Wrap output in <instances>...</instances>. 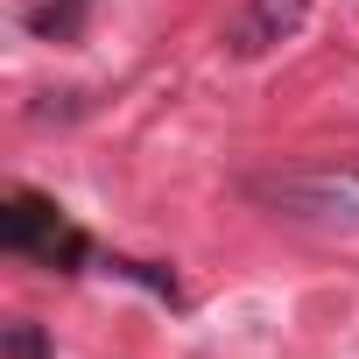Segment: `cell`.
I'll list each match as a JSON object with an SVG mask.
<instances>
[{
    "label": "cell",
    "instance_id": "1",
    "mask_svg": "<svg viewBox=\"0 0 359 359\" xmlns=\"http://www.w3.org/2000/svg\"><path fill=\"white\" fill-rule=\"evenodd\" d=\"M0 247H8V254H36V261H50V268L85 254V240L57 219V205H43V198H29V191H15L8 212H0Z\"/></svg>",
    "mask_w": 359,
    "mask_h": 359
},
{
    "label": "cell",
    "instance_id": "2",
    "mask_svg": "<svg viewBox=\"0 0 359 359\" xmlns=\"http://www.w3.org/2000/svg\"><path fill=\"white\" fill-rule=\"evenodd\" d=\"M303 22H310V0H247L240 50H268V43H289Z\"/></svg>",
    "mask_w": 359,
    "mask_h": 359
},
{
    "label": "cell",
    "instance_id": "3",
    "mask_svg": "<svg viewBox=\"0 0 359 359\" xmlns=\"http://www.w3.org/2000/svg\"><path fill=\"white\" fill-rule=\"evenodd\" d=\"M85 8H92V0H36V8H29V29H36L43 43H71V36L85 29Z\"/></svg>",
    "mask_w": 359,
    "mask_h": 359
},
{
    "label": "cell",
    "instance_id": "4",
    "mask_svg": "<svg viewBox=\"0 0 359 359\" xmlns=\"http://www.w3.org/2000/svg\"><path fill=\"white\" fill-rule=\"evenodd\" d=\"M8 359H50V338H43V324H29V317H15L8 324V345H0Z\"/></svg>",
    "mask_w": 359,
    "mask_h": 359
}]
</instances>
